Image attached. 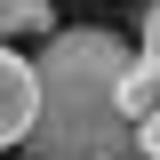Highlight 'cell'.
Segmentation results:
<instances>
[{
    "label": "cell",
    "instance_id": "1",
    "mask_svg": "<svg viewBox=\"0 0 160 160\" xmlns=\"http://www.w3.org/2000/svg\"><path fill=\"white\" fill-rule=\"evenodd\" d=\"M136 48L120 32H96V24H64V32L40 40L32 80V160H136V120L120 104V80H128Z\"/></svg>",
    "mask_w": 160,
    "mask_h": 160
},
{
    "label": "cell",
    "instance_id": "2",
    "mask_svg": "<svg viewBox=\"0 0 160 160\" xmlns=\"http://www.w3.org/2000/svg\"><path fill=\"white\" fill-rule=\"evenodd\" d=\"M32 104H40V80H32V64H24L16 48L0 40V152L32 136Z\"/></svg>",
    "mask_w": 160,
    "mask_h": 160
},
{
    "label": "cell",
    "instance_id": "3",
    "mask_svg": "<svg viewBox=\"0 0 160 160\" xmlns=\"http://www.w3.org/2000/svg\"><path fill=\"white\" fill-rule=\"evenodd\" d=\"M120 104H128V120L160 112V64H152V56H136V64H128V80H120Z\"/></svg>",
    "mask_w": 160,
    "mask_h": 160
},
{
    "label": "cell",
    "instance_id": "4",
    "mask_svg": "<svg viewBox=\"0 0 160 160\" xmlns=\"http://www.w3.org/2000/svg\"><path fill=\"white\" fill-rule=\"evenodd\" d=\"M56 24V0H0V40H16V32H48Z\"/></svg>",
    "mask_w": 160,
    "mask_h": 160
},
{
    "label": "cell",
    "instance_id": "5",
    "mask_svg": "<svg viewBox=\"0 0 160 160\" xmlns=\"http://www.w3.org/2000/svg\"><path fill=\"white\" fill-rule=\"evenodd\" d=\"M136 56L160 64V0H144V24H136Z\"/></svg>",
    "mask_w": 160,
    "mask_h": 160
},
{
    "label": "cell",
    "instance_id": "6",
    "mask_svg": "<svg viewBox=\"0 0 160 160\" xmlns=\"http://www.w3.org/2000/svg\"><path fill=\"white\" fill-rule=\"evenodd\" d=\"M136 160H160V112L136 120Z\"/></svg>",
    "mask_w": 160,
    "mask_h": 160
}]
</instances>
